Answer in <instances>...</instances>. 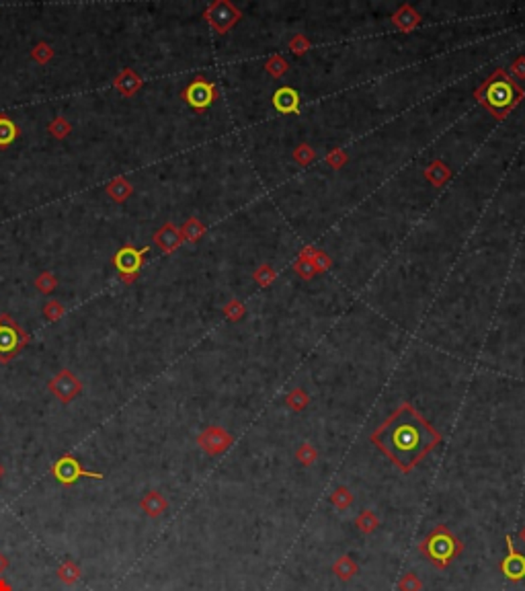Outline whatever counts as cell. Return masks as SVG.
Here are the masks:
<instances>
[{
    "instance_id": "cell-1",
    "label": "cell",
    "mask_w": 525,
    "mask_h": 591,
    "mask_svg": "<svg viewBox=\"0 0 525 591\" xmlns=\"http://www.w3.org/2000/svg\"><path fill=\"white\" fill-rule=\"evenodd\" d=\"M439 442V431L409 403H402L390 419L372 433V444L402 473H411Z\"/></svg>"
},
{
    "instance_id": "cell-2",
    "label": "cell",
    "mask_w": 525,
    "mask_h": 591,
    "mask_svg": "<svg viewBox=\"0 0 525 591\" xmlns=\"http://www.w3.org/2000/svg\"><path fill=\"white\" fill-rule=\"evenodd\" d=\"M419 553L439 571H446L462 553L464 542L444 524H437L421 542Z\"/></svg>"
},
{
    "instance_id": "cell-3",
    "label": "cell",
    "mask_w": 525,
    "mask_h": 591,
    "mask_svg": "<svg viewBox=\"0 0 525 591\" xmlns=\"http://www.w3.org/2000/svg\"><path fill=\"white\" fill-rule=\"evenodd\" d=\"M51 477L62 485V487H74L80 479H92V481H103L105 475L103 473H94V470H86L78 458H74L72 454H64L60 456L53 464H51Z\"/></svg>"
},
{
    "instance_id": "cell-4",
    "label": "cell",
    "mask_w": 525,
    "mask_h": 591,
    "mask_svg": "<svg viewBox=\"0 0 525 591\" xmlns=\"http://www.w3.org/2000/svg\"><path fill=\"white\" fill-rule=\"evenodd\" d=\"M29 343V335L8 314H0V364H8Z\"/></svg>"
},
{
    "instance_id": "cell-5",
    "label": "cell",
    "mask_w": 525,
    "mask_h": 591,
    "mask_svg": "<svg viewBox=\"0 0 525 591\" xmlns=\"http://www.w3.org/2000/svg\"><path fill=\"white\" fill-rule=\"evenodd\" d=\"M150 251V247H144V249H133L131 244H125L121 247L115 255H113V265L115 269L119 271L121 275V281L123 284H133L140 275V269L144 265V255Z\"/></svg>"
},
{
    "instance_id": "cell-6",
    "label": "cell",
    "mask_w": 525,
    "mask_h": 591,
    "mask_svg": "<svg viewBox=\"0 0 525 591\" xmlns=\"http://www.w3.org/2000/svg\"><path fill=\"white\" fill-rule=\"evenodd\" d=\"M47 390L62 403V405H70L74 399H78V394L82 392V382L78 380V376L64 368L60 370L49 382H47Z\"/></svg>"
},
{
    "instance_id": "cell-7",
    "label": "cell",
    "mask_w": 525,
    "mask_h": 591,
    "mask_svg": "<svg viewBox=\"0 0 525 591\" xmlns=\"http://www.w3.org/2000/svg\"><path fill=\"white\" fill-rule=\"evenodd\" d=\"M505 542H507V557L499 563V569L507 581L520 583L525 579V555L515 549V542L509 534L505 536Z\"/></svg>"
},
{
    "instance_id": "cell-8",
    "label": "cell",
    "mask_w": 525,
    "mask_h": 591,
    "mask_svg": "<svg viewBox=\"0 0 525 591\" xmlns=\"http://www.w3.org/2000/svg\"><path fill=\"white\" fill-rule=\"evenodd\" d=\"M197 446L207 456H220L232 446V436L222 427H207L197 436Z\"/></svg>"
},
{
    "instance_id": "cell-9",
    "label": "cell",
    "mask_w": 525,
    "mask_h": 591,
    "mask_svg": "<svg viewBox=\"0 0 525 591\" xmlns=\"http://www.w3.org/2000/svg\"><path fill=\"white\" fill-rule=\"evenodd\" d=\"M216 97V90H214V84L203 80V78H197L193 80L185 90H183V99L193 107V109H205L212 105Z\"/></svg>"
},
{
    "instance_id": "cell-10",
    "label": "cell",
    "mask_w": 525,
    "mask_h": 591,
    "mask_svg": "<svg viewBox=\"0 0 525 591\" xmlns=\"http://www.w3.org/2000/svg\"><path fill=\"white\" fill-rule=\"evenodd\" d=\"M140 510L146 518L150 520H158L168 512V501L160 491H146L140 499Z\"/></svg>"
},
{
    "instance_id": "cell-11",
    "label": "cell",
    "mask_w": 525,
    "mask_h": 591,
    "mask_svg": "<svg viewBox=\"0 0 525 591\" xmlns=\"http://www.w3.org/2000/svg\"><path fill=\"white\" fill-rule=\"evenodd\" d=\"M205 18L212 23L214 29H218L220 33H224V31L236 21V12H234V8H232L230 4H226V2H216V4H212V6L207 8Z\"/></svg>"
},
{
    "instance_id": "cell-12",
    "label": "cell",
    "mask_w": 525,
    "mask_h": 591,
    "mask_svg": "<svg viewBox=\"0 0 525 591\" xmlns=\"http://www.w3.org/2000/svg\"><path fill=\"white\" fill-rule=\"evenodd\" d=\"M181 240H183V236H181L179 228H177L175 224H170V222L164 224L162 228H158V230L154 232V244L160 247V251H162L164 255L175 253V251L181 247Z\"/></svg>"
},
{
    "instance_id": "cell-13",
    "label": "cell",
    "mask_w": 525,
    "mask_h": 591,
    "mask_svg": "<svg viewBox=\"0 0 525 591\" xmlns=\"http://www.w3.org/2000/svg\"><path fill=\"white\" fill-rule=\"evenodd\" d=\"M113 86L121 97H133L140 88H142V76L131 70V68H123L115 78H113Z\"/></svg>"
},
{
    "instance_id": "cell-14",
    "label": "cell",
    "mask_w": 525,
    "mask_h": 591,
    "mask_svg": "<svg viewBox=\"0 0 525 591\" xmlns=\"http://www.w3.org/2000/svg\"><path fill=\"white\" fill-rule=\"evenodd\" d=\"M105 193L115 201V203H123L131 197L133 193V185L125 179V177H115L105 185Z\"/></svg>"
},
{
    "instance_id": "cell-15",
    "label": "cell",
    "mask_w": 525,
    "mask_h": 591,
    "mask_svg": "<svg viewBox=\"0 0 525 591\" xmlns=\"http://www.w3.org/2000/svg\"><path fill=\"white\" fill-rule=\"evenodd\" d=\"M357 573H359V565H357L349 555H343V557H339V559L333 563V575H335L339 581H343V583L351 581Z\"/></svg>"
},
{
    "instance_id": "cell-16",
    "label": "cell",
    "mask_w": 525,
    "mask_h": 591,
    "mask_svg": "<svg viewBox=\"0 0 525 591\" xmlns=\"http://www.w3.org/2000/svg\"><path fill=\"white\" fill-rule=\"evenodd\" d=\"M55 575H57L60 583H64V586L72 588V586H76V583L80 581V577H82V569H80V565H78L74 559H66V561H62V563H60V567H57Z\"/></svg>"
},
{
    "instance_id": "cell-17",
    "label": "cell",
    "mask_w": 525,
    "mask_h": 591,
    "mask_svg": "<svg viewBox=\"0 0 525 591\" xmlns=\"http://www.w3.org/2000/svg\"><path fill=\"white\" fill-rule=\"evenodd\" d=\"M355 528L366 534V536H372L374 532H378L380 528V518L374 510H363L357 518H355Z\"/></svg>"
},
{
    "instance_id": "cell-18",
    "label": "cell",
    "mask_w": 525,
    "mask_h": 591,
    "mask_svg": "<svg viewBox=\"0 0 525 591\" xmlns=\"http://www.w3.org/2000/svg\"><path fill=\"white\" fill-rule=\"evenodd\" d=\"M355 501V495L351 493L349 487L345 485H339L333 493H331V503L339 510V512H347Z\"/></svg>"
},
{
    "instance_id": "cell-19",
    "label": "cell",
    "mask_w": 525,
    "mask_h": 591,
    "mask_svg": "<svg viewBox=\"0 0 525 591\" xmlns=\"http://www.w3.org/2000/svg\"><path fill=\"white\" fill-rule=\"evenodd\" d=\"M18 134H21V129L6 115L0 113V148L10 146L18 138Z\"/></svg>"
},
{
    "instance_id": "cell-20",
    "label": "cell",
    "mask_w": 525,
    "mask_h": 591,
    "mask_svg": "<svg viewBox=\"0 0 525 591\" xmlns=\"http://www.w3.org/2000/svg\"><path fill=\"white\" fill-rule=\"evenodd\" d=\"M489 101L497 107H505L509 101H511V88L509 84L505 82H499V84H493L491 90H489Z\"/></svg>"
},
{
    "instance_id": "cell-21",
    "label": "cell",
    "mask_w": 525,
    "mask_h": 591,
    "mask_svg": "<svg viewBox=\"0 0 525 591\" xmlns=\"http://www.w3.org/2000/svg\"><path fill=\"white\" fill-rule=\"evenodd\" d=\"M47 131L55 138V140H64L66 136H70V131H72V123L66 119V117H62V115H55L51 121H49V125H47Z\"/></svg>"
},
{
    "instance_id": "cell-22",
    "label": "cell",
    "mask_w": 525,
    "mask_h": 591,
    "mask_svg": "<svg viewBox=\"0 0 525 591\" xmlns=\"http://www.w3.org/2000/svg\"><path fill=\"white\" fill-rule=\"evenodd\" d=\"M31 58L37 62V64H47L51 58H53V47L47 43V41H39L33 45L31 49Z\"/></svg>"
},
{
    "instance_id": "cell-23",
    "label": "cell",
    "mask_w": 525,
    "mask_h": 591,
    "mask_svg": "<svg viewBox=\"0 0 525 591\" xmlns=\"http://www.w3.org/2000/svg\"><path fill=\"white\" fill-rule=\"evenodd\" d=\"M35 288H37L41 294H51V292L57 288V279H55V275H53L51 271H43V273L37 275Z\"/></svg>"
},
{
    "instance_id": "cell-24",
    "label": "cell",
    "mask_w": 525,
    "mask_h": 591,
    "mask_svg": "<svg viewBox=\"0 0 525 591\" xmlns=\"http://www.w3.org/2000/svg\"><path fill=\"white\" fill-rule=\"evenodd\" d=\"M398 591H423V581L417 573H405L398 581Z\"/></svg>"
},
{
    "instance_id": "cell-25",
    "label": "cell",
    "mask_w": 525,
    "mask_h": 591,
    "mask_svg": "<svg viewBox=\"0 0 525 591\" xmlns=\"http://www.w3.org/2000/svg\"><path fill=\"white\" fill-rule=\"evenodd\" d=\"M64 312H66V308H64V304L57 302V300H49V302L43 306V314H45V318H47L49 323L60 320V318L64 316Z\"/></svg>"
},
{
    "instance_id": "cell-26",
    "label": "cell",
    "mask_w": 525,
    "mask_h": 591,
    "mask_svg": "<svg viewBox=\"0 0 525 591\" xmlns=\"http://www.w3.org/2000/svg\"><path fill=\"white\" fill-rule=\"evenodd\" d=\"M316 458H318V452H316L310 444H302V446H300V450H298V460H300V464L312 466V464L316 462Z\"/></svg>"
},
{
    "instance_id": "cell-27",
    "label": "cell",
    "mask_w": 525,
    "mask_h": 591,
    "mask_svg": "<svg viewBox=\"0 0 525 591\" xmlns=\"http://www.w3.org/2000/svg\"><path fill=\"white\" fill-rule=\"evenodd\" d=\"M203 234V226L195 220V218H191L187 224H185V228H183V232H181V236H185L187 240H197L199 236Z\"/></svg>"
},
{
    "instance_id": "cell-28",
    "label": "cell",
    "mask_w": 525,
    "mask_h": 591,
    "mask_svg": "<svg viewBox=\"0 0 525 591\" xmlns=\"http://www.w3.org/2000/svg\"><path fill=\"white\" fill-rule=\"evenodd\" d=\"M287 405H290L292 409L300 411V409H304V407L308 405V394H306L304 390H294V392L287 397Z\"/></svg>"
},
{
    "instance_id": "cell-29",
    "label": "cell",
    "mask_w": 525,
    "mask_h": 591,
    "mask_svg": "<svg viewBox=\"0 0 525 591\" xmlns=\"http://www.w3.org/2000/svg\"><path fill=\"white\" fill-rule=\"evenodd\" d=\"M8 565H10V561H8V557L0 551V577L4 575V571L8 569Z\"/></svg>"
},
{
    "instance_id": "cell-30",
    "label": "cell",
    "mask_w": 525,
    "mask_h": 591,
    "mask_svg": "<svg viewBox=\"0 0 525 591\" xmlns=\"http://www.w3.org/2000/svg\"><path fill=\"white\" fill-rule=\"evenodd\" d=\"M0 591H12V586L4 577H0Z\"/></svg>"
},
{
    "instance_id": "cell-31",
    "label": "cell",
    "mask_w": 525,
    "mask_h": 591,
    "mask_svg": "<svg viewBox=\"0 0 525 591\" xmlns=\"http://www.w3.org/2000/svg\"><path fill=\"white\" fill-rule=\"evenodd\" d=\"M520 540H522V542H524V544H525V526H524V528H522V532H520Z\"/></svg>"
},
{
    "instance_id": "cell-32",
    "label": "cell",
    "mask_w": 525,
    "mask_h": 591,
    "mask_svg": "<svg viewBox=\"0 0 525 591\" xmlns=\"http://www.w3.org/2000/svg\"><path fill=\"white\" fill-rule=\"evenodd\" d=\"M2 477H4V466H2V462H0V481H2Z\"/></svg>"
}]
</instances>
